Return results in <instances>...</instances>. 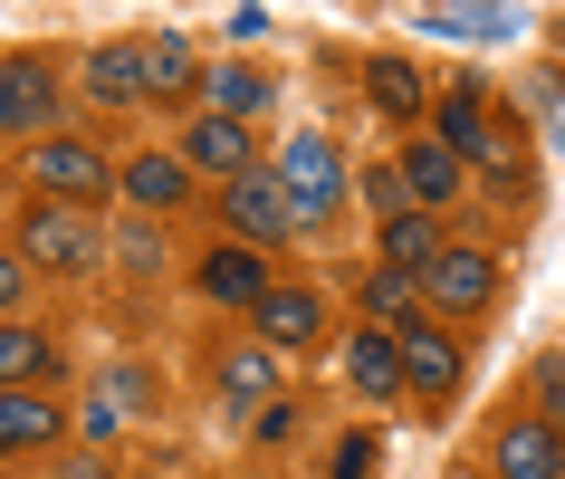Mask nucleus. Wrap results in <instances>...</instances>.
Here are the masks:
<instances>
[{
    "mask_svg": "<svg viewBox=\"0 0 565 479\" xmlns=\"http://www.w3.org/2000/svg\"><path fill=\"white\" fill-rule=\"evenodd\" d=\"M30 173H39V192H58V202H96V192L116 182V163H106L96 145H77V135H49Z\"/></svg>",
    "mask_w": 565,
    "mask_h": 479,
    "instance_id": "nucleus-6",
    "label": "nucleus"
},
{
    "mask_svg": "<svg viewBox=\"0 0 565 479\" xmlns=\"http://www.w3.org/2000/svg\"><path fill=\"white\" fill-rule=\"evenodd\" d=\"M87 96L96 106H145V49H125V39L87 49Z\"/></svg>",
    "mask_w": 565,
    "mask_h": 479,
    "instance_id": "nucleus-12",
    "label": "nucleus"
},
{
    "mask_svg": "<svg viewBox=\"0 0 565 479\" xmlns=\"http://www.w3.org/2000/svg\"><path fill=\"white\" fill-rule=\"evenodd\" d=\"M49 374H58L49 327H0V384H49Z\"/></svg>",
    "mask_w": 565,
    "mask_h": 479,
    "instance_id": "nucleus-18",
    "label": "nucleus"
},
{
    "mask_svg": "<svg viewBox=\"0 0 565 479\" xmlns=\"http://www.w3.org/2000/svg\"><path fill=\"white\" fill-rule=\"evenodd\" d=\"M460 479H479V470H460Z\"/></svg>",
    "mask_w": 565,
    "mask_h": 479,
    "instance_id": "nucleus-30",
    "label": "nucleus"
},
{
    "mask_svg": "<svg viewBox=\"0 0 565 479\" xmlns=\"http://www.w3.org/2000/svg\"><path fill=\"white\" fill-rule=\"evenodd\" d=\"M441 249V231H431V211H393L384 221V269H403V278H422V259Z\"/></svg>",
    "mask_w": 565,
    "mask_h": 479,
    "instance_id": "nucleus-20",
    "label": "nucleus"
},
{
    "mask_svg": "<svg viewBox=\"0 0 565 479\" xmlns=\"http://www.w3.org/2000/svg\"><path fill=\"white\" fill-rule=\"evenodd\" d=\"M393 173H403V202H413V211H431V202H450V192H460V153L413 145L403 163H393Z\"/></svg>",
    "mask_w": 565,
    "mask_h": 479,
    "instance_id": "nucleus-15",
    "label": "nucleus"
},
{
    "mask_svg": "<svg viewBox=\"0 0 565 479\" xmlns=\"http://www.w3.org/2000/svg\"><path fill=\"white\" fill-rule=\"evenodd\" d=\"M125 192L145 211H173L182 192H192V173H182V153H135V163H125Z\"/></svg>",
    "mask_w": 565,
    "mask_h": 479,
    "instance_id": "nucleus-19",
    "label": "nucleus"
},
{
    "mask_svg": "<svg viewBox=\"0 0 565 479\" xmlns=\"http://www.w3.org/2000/svg\"><path fill=\"white\" fill-rule=\"evenodd\" d=\"M221 393L231 403H288L278 393V345H231L221 355Z\"/></svg>",
    "mask_w": 565,
    "mask_h": 479,
    "instance_id": "nucleus-16",
    "label": "nucleus"
},
{
    "mask_svg": "<svg viewBox=\"0 0 565 479\" xmlns=\"http://www.w3.org/2000/svg\"><path fill=\"white\" fill-rule=\"evenodd\" d=\"M20 249H30L20 269H87V259H96V231H87V221H77L67 202H58V211L39 202L30 221H20Z\"/></svg>",
    "mask_w": 565,
    "mask_h": 479,
    "instance_id": "nucleus-5",
    "label": "nucleus"
},
{
    "mask_svg": "<svg viewBox=\"0 0 565 479\" xmlns=\"http://www.w3.org/2000/svg\"><path fill=\"white\" fill-rule=\"evenodd\" d=\"M259 288H268V259H259V249H211V259H202V298L259 307Z\"/></svg>",
    "mask_w": 565,
    "mask_h": 479,
    "instance_id": "nucleus-13",
    "label": "nucleus"
},
{
    "mask_svg": "<svg viewBox=\"0 0 565 479\" xmlns=\"http://www.w3.org/2000/svg\"><path fill=\"white\" fill-rule=\"evenodd\" d=\"M393 364H403V384H413V393H431V403H441V393L460 384V336L431 327V317H413V327L393 336Z\"/></svg>",
    "mask_w": 565,
    "mask_h": 479,
    "instance_id": "nucleus-3",
    "label": "nucleus"
},
{
    "mask_svg": "<svg viewBox=\"0 0 565 479\" xmlns=\"http://www.w3.org/2000/svg\"><path fill=\"white\" fill-rule=\"evenodd\" d=\"M182 173H249V125L192 116V135H182Z\"/></svg>",
    "mask_w": 565,
    "mask_h": 479,
    "instance_id": "nucleus-9",
    "label": "nucleus"
},
{
    "mask_svg": "<svg viewBox=\"0 0 565 479\" xmlns=\"http://www.w3.org/2000/svg\"><path fill=\"white\" fill-rule=\"evenodd\" d=\"M259 345H307V336L327 327V307H317V288H259Z\"/></svg>",
    "mask_w": 565,
    "mask_h": 479,
    "instance_id": "nucleus-10",
    "label": "nucleus"
},
{
    "mask_svg": "<svg viewBox=\"0 0 565 479\" xmlns=\"http://www.w3.org/2000/svg\"><path fill=\"white\" fill-rule=\"evenodd\" d=\"M58 479H96V460H67V470H58Z\"/></svg>",
    "mask_w": 565,
    "mask_h": 479,
    "instance_id": "nucleus-29",
    "label": "nucleus"
},
{
    "mask_svg": "<svg viewBox=\"0 0 565 479\" xmlns=\"http://www.w3.org/2000/svg\"><path fill=\"white\" fill-rule=\"evenodd\" d=\"M345 384H355L364 403H393V393H403V364H393V336L384 327H364L355 345H345Z\"/></svg>",
    "mask_w": 565,
    "mask_h": 479,
    "instance_id": "nucleus-14",
    "label": "nucleus"
},
{
    "mask_svg": "<svg viewBox=\"0 0 565 479\" xmlns=\"http://www.w3.org/2000/svg\"><path fill=\"white\" fill-rule=\"evenodd\" d=\"M58 432H67V413L49 393H30V384L0 393V450H39V441H58Z\"/></svg>",
    "mask_w": 565,
    "mask_h": 479,
    "instance_id": "nucleus-11",
    "label": "nucleus"
},
{
    "mask_svg": "<svg viewBox=\"0 0 565 479\" xmlns=\"http://www.w3.org/2000/svg\"><path fill=\"white\" fill-rule=\"evenodd\" d=\"M231 231L239 240H288L298 231V211H288V192H278V173H231Z\"/></svg>",
    "mask_w": 565,
    "mask_h": 479,
    "instance_id": "nucleus-8",
    "label": "nucleus"
},
{
    "mask_svg": "<svg viewBox=\"0 0 565 479\" xmlns=\"http://www.w3.org/2000/svg\"><path fill=\"white\" fill-rule=\"evenodd\" d=\"M268 96H278V87H268L259 67H221V77H211V116L249 125V116H259V106H268Z\"/></svg>",
    "mask_w": 565,
    "mask_h": 479,
    "instance_id": "nucleus-22",
    "label": "nucleus"
},
{
    "mask_svg": "<svg viewBox=\"0 0 565 479\" xmlns=\"http://www.w3.org/2000/svg\"><path fill=\"white\" fill-rule=\"evenodd\" d=\"M374 470V432H345V441H335V479H364Z\"/></svg>",
    "mask_w": 565,
    "mask_h": 479,
    "instance_id": "nucleus-26",
    "label": "nucleus"
},
{
    "mask_svg": "<svg viewBox=\"0 0 565 479\" xmlns=\"http://www.w3.org/2000/svg\"><path fill=\"white\" fill-rule=\"evenodd\" d=\"M20 278H30V269H20V259H0V317L20 307Z\"/></svg>",
    "mask_w": 565,
    "mask_h": 479,
    "instance_id": "nucleus-28",
    "label": "nucleus"
},
{
    "mask_svg": "<svg viewBox=\"0 0 565 479\" xmlns=\"http://www.w3.org/2000/svg\"><path fill=\"white\" fill-rule=\"evenodd\" d=\"M58 116V77L39 58H0V135H49Z\"/></svg>",
    "mask_w": 565,
    "mask_h": 479,
    "instance_id": "nucleus-7",
    "label": "nucleus"
},
{
    "mask_svg": "<svg viewBox=\"0 0 565 479\" xmlns=\"http://www.w3.org/2000/svg\"><path fill=\"white\" fill-rule=\"evenodd\" d=\"M413 298L441 307V317H479V307L499 298V259H489V249H470V240H441V249L422 259Z\"/></svg>",
    "mask_w": 565,
    "mask_h": 479,
    "instance_id": "nucleus-1",
    "label": "nucleus"
},
{
    "mask_svg": "<svg viewBox=\"0 0 565 479\" xmlns=\"http://www.w3.org/2000/svg\"><path fill=\"white\" fill-rule=\"evenodd\" d=\"M364 307H384V317H413V278H403V269H374V278H364Z\"/></svg>",
    "mask_w": 565,
    "mask_h": 479,
    "instance_id": "nucleus-24",
    "label": "nucleus"
},
{
    "mask_svg": "<svg viewBox=\"0 0 565 479\" xmlns=\"http://www.w3.org/2000/svg\"><path fill=\"white\" fill-rule=\"evenodd\" d=\"M479 96H489V87H470V77L441 96V135H431V145H441V153H479V163H499V153H489V125H479Z\"/></svg>",
    "mask_w": 565,
    "mask_h": 479,
    "instance_id": "nucleus-17",
    "label": "nucleus"
},
{
    "mask_svg": "<svg viewBox=\"0 0 565 479\" xmlns=\"http://www.w3.org/2000/svg\"><path fill=\"white\" fill-rule=\"evenodd\" d=\"M489 479H565L556 422H546V413H518V422H499V450H489Z\"/></svg>",
    "mask_w": 565,
    "mask_h": 479,
    "instance_id": "nucleus-4",
    "label": "nucleus"
},
{
    "mask_svg": "<svg viewBox=\"0 0 565 479\" xmlns=\"http://www.w3.org/2000/svg\"><path fill=\"white\" fill-rule=\"evenodd\" d=\"M268 173H278V192H288L298 221H327V211L345 202V153H335V135H288V153H278Z\"/></svg>",
    "mask_w": 565,
    "mask_h": 479,
    "instance_id": "nucleus-2",
    "label": "nucleus"
},
{
    "mask_svg": "<svg viewBox=\"0 0 565 479\" xmlns=\"http://www.w3.org/2000/svg\"><path fill=\"white\" fill-rule=\"evenodd\" d=\"M125 269H163V231H153V221L125 231Z\"/></svg>",
    "mask_w": 565,
    "mask_h": 479,
    "instance_id": "nucleus-25",
    "label": "nucleus"
},
{
    "mask_svg": "<svg viewBox=\"0 0 565 479\" xmlns=\"http://www.w3.org/2000/svg\"><path fill=\"white\" fill-rule=\"evenodd\" d=\"M192 87H202L192 39H153V49H145V96H192Z\"/></svg>",
    "mask_w": 565,
    "mask_h": 479,
    "instance_id": "nucleus-21",
    "label": "nucleus"
},
{
    "mask_svg": "<svg viewBox=\"0 0 565 479\" xmlns=\"http://www.w3.org/2000/svg\"><path fill=\"white\" fill-rule=\"evenodd\" d=\"M364 192H374V211H384V221H393V211H413V202H403V173H364Z\"/></svg>",
    "mask_w": 565,
    "mask_h": 479,
    "instance_id": "nucleus-27",
    "label": "nucleus"
},
{
    "mask_svg": "<svg viewBox=\"0 0 565 479\" xmlns=\"http://www.w3.org/2000/svg\"><path fill=\"white\" fill-rule=\"evenodd\" d=\"M364 87H374L384 116H422V67L413 58H374V67H364Z\"/></svg>",
    "mask_w": 565,
    "mask_h": 479,
    "instance_id": "nucleus-23",
    "label": "nucleus"
}]
</instances>
